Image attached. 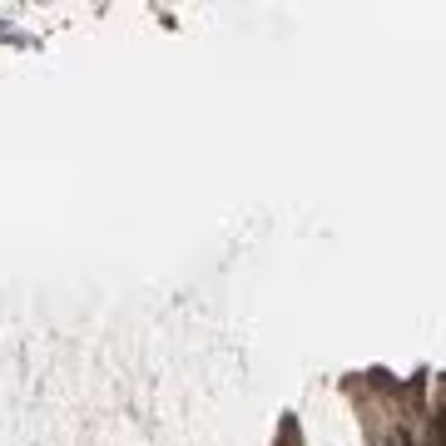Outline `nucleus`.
<instances>
[{
    "label": "nucleus",
    "mask_w": 446,
    "mask_h": 446,
    "mask_svg": "<svg viewBox=\"0 0 446 446\" xmlns=\"http://www.w3.org/2000/svg\"><path fill=\"white\" fill-rule=\"evenodd\" d=\"M437 427H442V437H446V412H442V417H437Z\"/></svg>",
    "instance_id": "nucleus-1"
},
{
    "label": "nucleus",
    "mask_w": 446,
    "mask_h": 446,
    "mask_svg": "<svg viewBox=\"0 0 446 446\" xmlns=\"http://www.w3.org/2000/svg\"><path fill=\"white\" fill-rule=\"evenodd\" d=\"M392 446H397V442H392Z\"/></svg>",
    "instance_id": "nucleus-2"
}]
</instances>
